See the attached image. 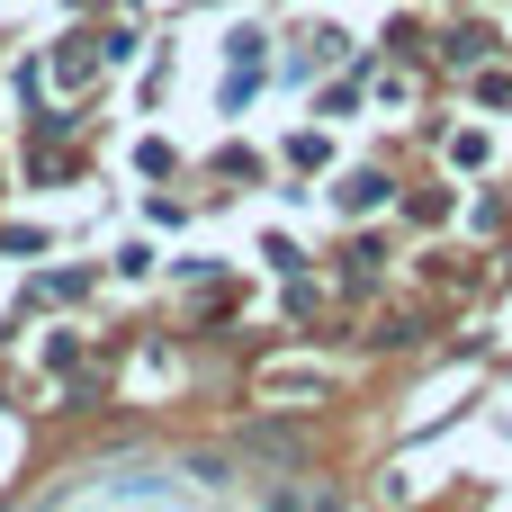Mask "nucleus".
Masks as SVG:
<instances>
[{"instance_id":"obj_1","label":"nucleus","mask_w":512,"mask_h":512,"mask_svg":"<svg viewBox=\"0 0 512 512\" xmlns=\"http://www.w3.org/2000/svg\"><path fill=\"white\" fill-rule=\"evenodd\" d=\"M270 512H306V495H279V504H270Z\"/></svg>"}]
</instances>
